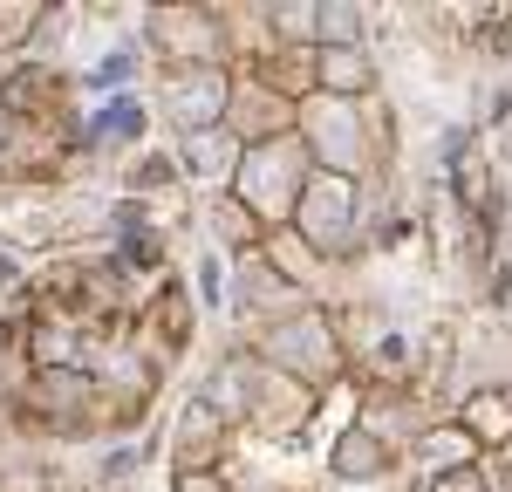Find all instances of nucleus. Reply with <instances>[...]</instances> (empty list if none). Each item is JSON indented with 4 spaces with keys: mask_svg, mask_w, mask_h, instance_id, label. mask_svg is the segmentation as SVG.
Here are the masks:
<instances>
[{
    "mask_svg": "<svg viewBox=\"0 0 512 492\" xmlns=\"http://www.w3.org/2000/svg\"><path fill=\"white\" fill-rule=\"evenodd\" d=\"M444 492H485L478 479H444Z\"/></svg>",
    "mask_w": 512,
    "mask_h": 492,
    "instance_id": "39448f33",
    "label": "nucleus"
},
{
    "mask_svg": "<svg viewBox=\"0 0 512 492\" xmlns=\"http://www.w3.org/2000/svg\"><path fill=\"white\" fill-rule=\"evenodd\" d=\"M321 82H328V89H355V82H369V62H362L355 48H328V55H321Z\"/></svg>",
    "mask_w": 512,
    "mask_h": 492,
    "instance_id": "7ed1b4c3",
    "label": "nucleus"
},
{
    "mask_svg": "<svg viewBox=\"0 0 512 492\" xmlns=\"http://www.w3.org/2000/svg\"><path fill=\"white\" fill-rule=\"evenodd\" d=\"M321 199L315 205H301V226H315V233H335L342 226V212H349V185L342 178H328V185H315Z\"/></svg>",
    "mask_w": 512,
    "mask_h": 492,
    "instance_id": "f257e3e1",
    "label": "nucleus"
},
{
    "mask_svg": "<svg viewBox=\"0 0 512 492\" xmlns=\"http://www.w3.org/2000/svg\"><path fill=\"white\" fill-rule=\"evenodd\" d=\"M342 472H362V479H369V472H383V445H376V438H362V431H355L349 445H342Z\"/></svg>",
    "mask_w": 512,
    "mask_h": 492,
    "instance_id": "20e7f679",
    "label": "nucleus"
},
{
    "mask_svg": "<svg viewBox=\"0 0 512 492\" xmlns=\"http://www.w3.org/2000/svg\"><path fill=\"white\" fill-rule=\"evenodd\" d=\"M465 431L492 438V445H499V438H512V404H506V397H478V404L465 410Z\"/></svg>",
    "mask_w": 512,
    "mask_h": 492,
    "instance_id": "f03ea898",
    "label": "nucleus"
}]
</instances>
